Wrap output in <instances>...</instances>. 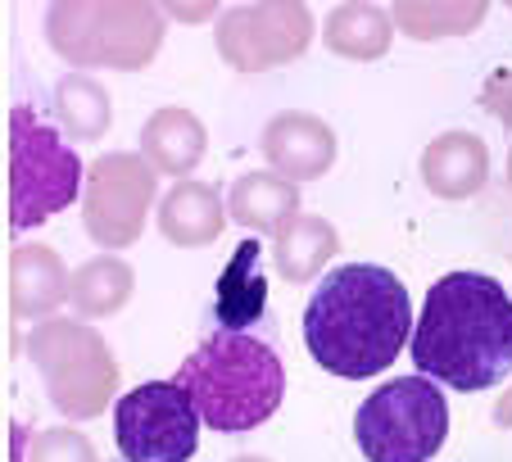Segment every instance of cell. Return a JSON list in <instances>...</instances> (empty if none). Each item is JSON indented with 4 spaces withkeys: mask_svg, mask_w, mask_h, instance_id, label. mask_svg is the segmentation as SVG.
<instances>
[{
    "mask_svg": "<svg viewBox=\"0 0 512 462\" xmlns=\"http://www.w3.org/2000/svg\"><path fill=\"white\" fill-rule=\"evenodd\" d=\"M28 440H32V431L23 422H14L10 426V462H28Z\"/></svg>",
    "mask_w": 512,
    "mask_h": 462,
    "instance_id": "obj_26",
    "label": "cell"
},
{
    "mask_svg": "<svg viewBox=\"0 0 512 462\" xmlns=\"http://www.w3.org/2000/svg\"><path fill=\"white\" fill-rule=\"evenodd\" d=\"M68 263L50 245H14L10 254V308L19 322H46L68 304Z\"/></svg>",
    "mask_w": 512,
    "mask_h": 462,
    "instance_id": "obj_13",
    "label": "cell"
},
{
    "mask_svg": "<svg viewBox=\"0 0 512 462\" xmlns=\"http://www.w3.org/2000/svg\"><path fill=\"white\" fill-rule=\"evenodd\" d=\"M209 150V132L204 123L182 105H164L145 118L141 127V159L155 168L159 177H177L186 182V173H195Z\"/></svg>",
    "mask_w": 512,
    "mask_h": 462,
    "instance_id": "obj_15",
    "label": "cell"
},
{
    "mask_svg": "<svg viewBox=\"0 0 512 462\" xmlns=\"http://www.w3.org/2000/svg\"><path fill=\"white\" fill-rule=\"evenodd\" d=\"M322 41H327L331 55L349 59V64H372L390 50L395 23H390V10H381V5H340V10L327 14Z\"/></svg>",
    "mask_w": 512,
    "mask_h": 462,
    "instance_id": "obj_20",
    "label": "cell"
},
{
    "mask_svg": "<svg viewBox=\"0 0 512 462\" xmlns=\"http://www.w3.org/2000/svg\"><path fill=\"white\" fill-rule=\"evenodd\" d=\"M132 286H136V272L127 268L118 254H96V259H87L73 272V281H68V304L87 322L114 318L118 308L132 299Z\"/></svg>",
    "mask_w": 512,
    "mask_h": 462,
    "instance_id": "obj_21",
    "label": "cell"
},
{
    "mask_svg": "<svg viewBox=\"0 0 512 462\" xmlns=\"http://www.w3.org/2000/svg\"><path fill=\"white\" fill-rule=\"evenodd\" d=\"M413 336L408 286L381 263H345L318 281L304 308V345L313 363L345 381L381 376Z\"/></svg>",
    "mask_w": 512,
    "mask_h": 462,
    "instance_id": "obj_2",
    "label": "cell"
},
{
    "mask_svg": "<svg viewBox=\"0 0 512 462\" xmlns=\"http://www.w3.org/2000/svg\"><path fill=\"white\" fill-rule=\"evenodd\" d=\"M259 150L268 159V173L286 177L290 186H300V182H318V177L331 173L340 141L327 118L309 114V109H281L263 127Z\"/></svg>",
    "mask_w": 512,
    "mask_h": 462,
    "instance_id": "obj_11",
    "label": "cell"
},
{
    "mask_svg": "<svg viewBox=\"0 0 512 462\" xmlns=\"http://www.w3.org/2000/svg\"><path fill=\"white\" fill-rule=\"evenodd\" d=\"M227 462H272V458H259V453H236V458H227Z\"/></svg>",
    "mask_w": 512,
    "mask_h": 462,
    "instance_id": "obj_27",
    "label": "cell"
},
{
    "mask_svg": "<svg viewBox=\"0 0 512 462\" xmlns=\"http://www.w3.org/2000/svg\"><path fill=\"white\" fill-rule=\"evenodd\" d=\"M82 177L87 164L78 150L37 118V109L14 105L10 114V222L14 231H32L50 222L55 213L73 209L82 200Z\"/></svg>",
    "mask_w": 512,
    "mask_h": 462,
    "instance_id": "obj_7",
    "label": "cell"
},
{
    "mask_svg": "<svg viewBox=\"0 0 512 462\" xmlns=\"http://www.w3.org/2000/svg\"><path fill=\"white\" fill-rule=\"evenodd\" d=\"M200 413L177 381H145L114 399V435L123 462H191L200 449Z\"/></svg>",
    "mask_w": 512,
    "mask_h": 462,
    "instance_id": "obj_9",
    "label": "cell"
},
{
    "mask_svg": "<svg viewBox=\"0 0 512 462\" xmlns=\"http://www.w3.org/2000/svg\"><path fill=\"white\" fill-rule=\"evenodd\" d=\"M28 462H100L91 440L73 426H50L28 440Z\"/></svg>",
    "mask_w": 512,
    "mask_h": 462,
    "instance_id": "obj_23",
    "label": "cell"
},
{
    "mask_svg": "<svg viewBox=\"0 0 512 462\" xmlns=\"http://www.w3.org/2000/svg\"><path fill=\"white\" fill-rule=\"evenodd\" d=\"M313 28L318 23L309 5H281V0L232 5L213 28V46H218V59L236 73H272L309 50Z\"/></svg>",
    "mask_w": 512,
    "mask_h": 462,
    "instance_id": "obj_10",
    "label": "cell"
},
{
    "mask_svg": "<svg viewBox=\"0 0 512 462\" xmlns=\"http://www.w3.org/2000/svg\"><path fill=\"white\" fill-rule=\"evenodd\" d=\"M23 349L37 363L50 404L68 422H91L118 399V358L91 322L46 318L32 327Z\"/></svg>",
    "mask_w": 512,
    "mask_h": 462,
    "instance_id": "obj_5",
    "label": "cell"
},
{
    "mask_svg": "<svg viewBox=\"0 0 512 462\" xmlns=\"http://www.w3.org/2000/svg\"><path fill=\"white\" fill-rule=\"evenodd\" d=\"M485 14H490V5H481V0H422V5L408 0V5L390 10V23H395V32H404L413 41H445L476 32L485 23Z\"/></svg>",
    "mask_w": 512,
    "mask_h": 462,
    "instance_id": "obj_22",
    "label": "cell"
},
{
    "mask_svg": "<svg viewBox=\"0 0 512 462\" xmlns=\"http://www.w3.org/2000/svg\"><path fill=\"white\" fill-rule=\"evenodd\" d=\"M223 200H227V222H241L245 231L277 236L300 213V186H290L277 173H241Z\"/></svg>",
    "mask_w": 512,
    "mask_h": 462,
    "instance_id": "obj_17",
    "label": "cell"
},
{
    "mask_svg": "<svg viewBox=\"0 0 512 462\" xmlns=\"http://www.w3.org/2000/svg\"><path fill=\"white\" fill-rule=\"evenodd\" d=\"M164 19H182V23H195V19H213L218 5H164Z\"/></svg>",
    "mask_w": 512,
    "mask_h": 462,
    "instance_id": "obj_25",
    "label": "cell"
},
{
    "mask_svg": "<svg viewBox=\"0 0 512 462\" xmlns=\"http://www.w3.org/2000/svg\"><path fill=\"white\" fill-rule=\"evenodd\" d=\"M159 204V173L136 150H109L82 177V227L105 254L141 241L145 213Z\"/></svg>",
    "mask_w": 512,
    "mask_h": 462,
    "instance_id": "obj_8",
    "label": "cell"
},
{
    "mask_svg": "<svg viewBox=\"0 0 512 462\" xmlns=\"http://www.w3.org/2000/svg\"><path fill=\"white\" fill-rule=\"evenodd\" d=\"M191 395L204 426L223 435H241L263 426L286 399V367L268 340L250 331H213L186 354L173 376Z\"/></svg>",
    "mask_w": 512,
    "mask_h": 462,
    "instance_id": "obj_3",
    "label": "cell"
},
{
    "mask_svg": "<svg viewBox=\"0 0 512 462\" xmlns=\"http://www.w3.org/2000/svg\"><path fill=\"white\" fill-rule=\"evenodd\" d=\"M336 250H340V231L327 218H318V213H295L272 236V263H277V272L290 286L318 281L322 268L336 259Z\"/></svg>",
    "mask_w": 512,
    "mask_h": 462,
    "instance_id": "obj_18",
    "label": "cell"
},
{
    "mask_svg": "<svg viewBox=\"0 0 512 462\" xmlns=\"http://www.w3.org/2000/svg\"><path fill=\"white\" fill-rule=\"evenodd\" d=\"M417 372L445 390H494L512 376V295L485 272L458 268L426 290L408 336Z\"/></svg>",
    "mask_w": 512,
    "mask_h": 462,
    "instance_id": "obj_1",
    "label": "cell"
},
{
    "mask_svg": "<svg viewBox=\"0 0 512 462\" xmlns=\"http://www.w3.org/2000/svg\"><path fill=\"white\" fill-rule=\"evenodd\" d=\"M417 173L435 200H472L490 182V150L476 132H445L422 150Z\"/></svg>",
    "mask_w": 512,
    "mask_h": 462,
    "instance_id": "obj_14",
    "label": "cell"
},
{
    "mask_svg": "<svg viewBox=\"0 0 512 462\" xmlns=\"http://www.w3.org/2000/svg\"><path fill=\"white\" fill-rule=\"evenodd\" d=\"M268 308V281H263V245L241 241L236 254L227 259V268L218 272L213 286V318L218 331H250Z\"/></svg>",
    "mask_w": 512,
    "mask_h": 462,
    "instance_id": "obj_16",
    "label": "cell"
},
{
    "mask_svg": "<svg viewBox=\"0 0 512 462\" xmlns=\"http://www.w3.org/2000/svg\"><path fill=\"white\" fill-rule=\"evenodd\" d=\"M508 186H512V150H508Z\"/></svg>",
    "mask_w": 512,
    "mask_h": 462,
    "instance_id": "obj_28",
    "label": "cell"
},
{
    "mask_svg": "<svg viewBox=\"0 0 512 462\" xmlns=\"http://www.w3.org/2000/svg\"><path fill=\"white\" fill-rule=\"evenodd\" d=\"M155 222H159V236L177 250H204L223 236L227 227V200L218 195V186L209 182H177L173 191L159 195V209H155Z\"/></svg>",
    "mask_w": 512,
    "mask_h": 462,
    "instance_id": "obj_12",
    "label": "cell"
},
{
    "mask_svg": "<svg viewBox=\"0 0 512 462\" xmlns=\"http://www.w3.org/2000/svg\"><path fill=\"white\" fill-rule=\"evenodd\" d=\"M55 123L68 145L73 141H100L114 123V96L100 87L91 73H64L55 82Z\"/></svg>",
    "mask_w": 512,
    "mask_h": 462,
    "instance_id": "obj_19",
    "label": "cell"
},
{
    "mask_svg": "<svg viewBox=\"0 0 512 462\" xmlns=\"http://www.w3.org/2000/svg\"><path fill=\"white\" fill-rule=\"evenodd\" d=\"M481 105L490 109V114L499 118V123L512 132V73H508V68H499V73L485 77V87H481Z\"/></svg>",
    "mask_w": 512,
    "mask_h": 462,
    "instance_id": "obj_24",
    "label": "cell"
},
{
    "mask_svg": "<svg viewBox=\"0 0 512 462\" xmlns=\"http://www.w3.org/2000/svg\"><path fill=\"white\" fill-rule=\"evenodd\" d=\"M164 28L168 23L159 14V5H136V0H114V5L59 0L46 10L50 50L78 73H91V68H114V73L150 68V59L164 46Z\"/></svg>",
    "mask_w": 512,
    "mask_h": 462,
    "instance_id": "obj_4",
    "label": "cell"
},
{
    "mask_svg": "<svg viewBox=\"0 0 512 462\" xmlns=\"http://www.w3.org/2000/svg\"><path fill=\"white\" fill-rule=\"evenodd\" d=\"M449 440V399L435 381L395 376L354 413V444L368 462H431Z\"/></svg>",
    "mask_w": 512,
    "mask_h": 462,
    "instance_id": "obj_6",
    "label": "cell"
}]
</instances>
